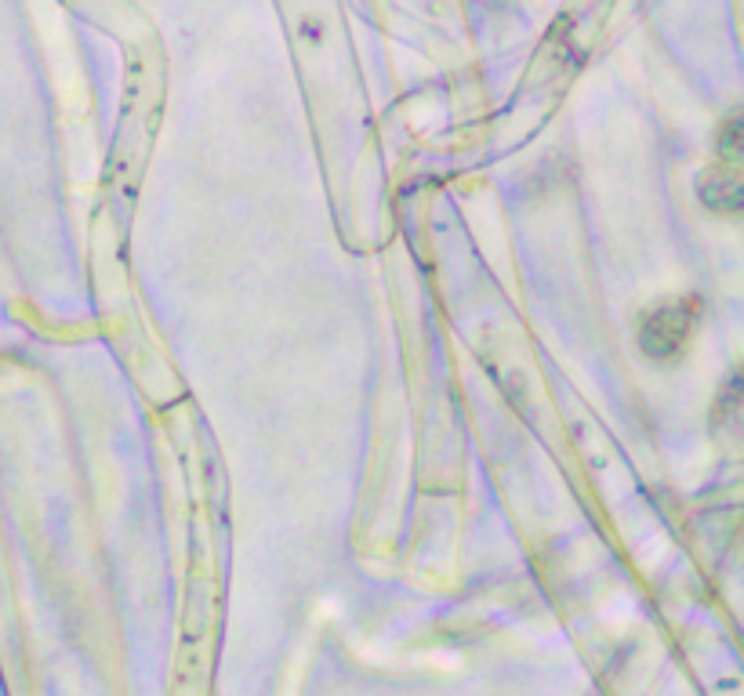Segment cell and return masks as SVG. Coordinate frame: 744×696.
<instances>
[{"label":"cell","mask_w":744,"mask_h":696,"mask_svg":"<svg viewBox=\"0 0 744 696\" xmlns=\"http://www.w3.org/2000/svg\"><path fill=\"white\" fill-rule=\"evenodd\" d=\"M701 316V301L697 298H676L657 305L654 312H647L643 327H639V348L650 359H676L683 352V345L690 341Z\"/></svg>","instance_id":"1"},{"label":"cell","mask_w":744,"mask_h":696,"mask_svg":"<svg viewBox=\"0 0 744 696\" xmlns=\"http://www.w3.org/2000/svg\"><path fill=\"white\" fill-rule=\"evenodd\" d=\"M701 200L712 211H737L741 207V178L734 171H708L701 178Z\"/></svg>","instance_id":"2"}]
</instances>
